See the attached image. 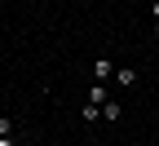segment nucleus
<instances>
[{
    "mask_svg": "<svg viewBox=\"0 0 159 146\" xmlns=\"http://www.w3.org/2000/svg\"><path fill=\"white\" fill-rule=\"evenodd\" d=\"M93 75H97V84H106V75H115V67H111V58H97V67H93Z\"/></svg>",
    "mask_w": 159,
    "mask_h": 146,
    "instance_id": "1",
    "label": "nucleus"
},
{
    "mask_svg": "<svg viewBox=\"0 0 159 146\" xmlns=\"http://www.w3.org/2000/svg\"><path fill=\"white\" fill-rule=\"evenodd\" d=\"M89 102H93V106H106V84H97V80H93V89H89Z\"/></svg>",
    "mask_w": 159,
    "mask_h": 146,
    "instance_id": "2",
    "label": "nucleus"
},
{
    "mask_svg": "<svg viewBox=\"0 0 159 146\" xmlns=\"http://www.w3.org/2000/svg\"><path fill=\"white\" fill-rule=\"evenodd\" d=\"M115 84H119V89H128V84H137V71H133V67H124V71H115Z\"/></svg>",
    "mask_w": 159,
    "mask_h": 146,
    "instance_id": "3",
    "label": "nucleus"
},
{
    "mask_svg": "<svg viewBox=\"0 0 159 146\" xmlns=\"http://www.w3.org/2000/svg\"><path fill=\"white\" fill-rule=\"evenodd\" d=\"M97 115H102V106H93V102L80 106V120H84V124H97Z\"/></svg>",
    "mask_w": 159,
    "mask_h": 146,
    "instance_id": "4",
    "label": "nucleus"
},
{
    "mask_svg": "<svg viewBox=\"0 0 159 146\" xmlns=\"http://www.w3.org/2000/svg\"><path fill=\"white\" fill-rule=\"evenodd\" d=\"M119 115H124V106H119V102H106V106H102V120H119Z\"/></svg>",
    "mask_w": 159,
    "mask_h": 146,
    "instance_id": "5",
    "label": "nucleus"
},
{
    "mask_svg": "<svg viewBox=\"0 0 159 146\" xmlns=\"http://www.w3.org/2000/svg\"><path fill=\"white\" fill-rule=\"evenodd\" d=\"M9 133H13V120H9V115H0V137H9Z\"/></svg>",
    "mask_w": 159,
    "mask_h": 146,
    "instance_id": "6",
    "label": "nucleus"
},
{
    "mask_svg": "<svg viewBox=\"0 0 159 146\" xmlns=\"http://www.w3.org/2000/svg\"><path fill=\"white\" fill-rule=\"evenodd\" d=\"M0 146H13V142H9V137H0Z\"/></svg>",
    "mask_w": 159,
    "mask_h": 146,
    "instance_id": "7",
    "label": "nucleus"
},
{
    "mask_svg": "<svg viewBox=\"0 0 159 146\" xmlns=\"http://www.w3.org/2000/svg\"><path fill=\"white\" fill-rule=\"evenodd\" d=\"M155 22H159V0H155Z\"/></svg>",
    "mask_w": 159,
    "mask_h": 146,
    "instance_id": "8",
    "label": "nucleus"
}]
</instances>
